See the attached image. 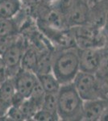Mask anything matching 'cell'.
I'll list each match as a JSON object with an SVG mask.
<instances>
[{
	"label": "cell",
	"instance_id": "cell-1",
	"mask_svg": "<svg viewBox=\"0 0 108 121\" xmlns=\"http://www.w3.org/2000/svg\"><path fill=\"white\" fill-rule=\"evenodd\" d=\"M80 70L79 53L72 48L53 53L52 72L61 85L71 83Z\"/></svg>",
	"mask_w": 108,
	"mask_h": 121
},
{
	"label": "cell",
	"instance_id": "cell-2",
	"mask_svg": "<svg viewBox=\"0 0 108 121\" xmlns=\"http://www.w3.org/2000/svg\"><path fill=\"white\" fill-rule=\"evenodd\" d=\"M83 99L73 83L61 85L58 91L57 112L60 120H77L83 117Z\"/></svg>",
	"mask_w": 108,
	"mask_h": 121
},
{
	"label": "cell",
	"instance_id": "cell-3",
	"mask_svg": "<svg viewBox=\"0 0 108 121\" xmlns=\"http://www.w3.org/2000/svg\"><path fill=\"white\" fill-rule=\"evenodd\" d=\"M73 83L83 100L90 101L99 99L100 86L92 73L78 72Z\"/></svg>",
	"mask_w": 108,
	"mask_h": 121
},
{
	"label": "cell",
	"instance_id": "cell-4",
	"mask_svg": "<svg viewBox=\"0 0 108 121\" xmlns=\"http://www.w3.org/2000/svg\"><path fill=\"white\" fill-rule=\"evenodd\" d=\"M26 45V40L20 36L19 40L1 55L7 66L9 78H13L21 69V62Z\"/></svg>",
	"mask_w": 108,
	"mask_h": 121
},
{
	"label": "cell",
	"instance_id": "cell-5",
	"mask_svg": "<svg viewBox=\"0 0 108 121\" xmlns=\"http://www.w3.org/2000/svg\"><path fill=\"white\" fill-rule=\"evenodd\" d=\"M74 42L83 49L93 48L102 45L101 35L91 28L76 27L73 30Z\"/></svg>",
	"mask_w": 108,
	"mask_h": 121
},
{
	"label": "cell",
	"instance_id": "cell-6",
	"mask_svg": "<svg viewBox=\"0 0 108 121\" xmlns=\"http://www.w3.org/2000/svg\"><path fill=\"white\" fill-rule=\"evenodd\" d=\"M16 92L24 98H29L35 85L38 81L37 75L30 70L20 69L12 78Z\"/></svg>",
	"mask_w": 108,
	"mask_h": 121
},
{
	"label": "cell",
	"instance_id": "cell-7",
	"mask_svg": "<svg viewBox=\"0 0 108 121\" xmlns=\"http://www.w3.org/2000/svg\"><path fill=\"white\" fill-rule=\"evenodd\" d=\"M79 57L81 71L93 73L101 66L102 55L95 49H83L82 53H79Z\"/></svg>",
	"mask_w": 108,
	"mask_h": 121
},
{
	"label": "cell",
	"instance_id": "cell-8",
	"mask_svg": "<svg viewBox=\"0 0 108 121\" xmlns=\"http://www.w3.org/2000/svg\"><path fill=\"white\" fill-rule=\"evenodd\" d=\"M107 107V102L100 99L86 101L83 106V117L86 120H96L101 118Z\"/></svg>",
	"mask_w": 108,
	"mask_h": 121
},
{
	"label": "cell",
	"instance_id": "cell-9",
	"mask_svg": "<svg viewBox=\"0 0 108 121\" xmlns=\"http://www.w3.org/2000/svg\"><path fill=\"white\" fill-rule=\"evenodd\" d=\"M39 52V50L35 46L31 44H27L21 62V69L30 70L35 73L38 62Z\"/></svg>",
	"mask_w": 108,
	"mask_h": 121
},
{
	"label": "cell",
	"instance_id": "cell-10",
	"mask_svg": "<svg viewBox=\"0 0 108 121\" xmlns=\"http://www.w3.org/2000/svg\"><path fill=\"white\" fill-rule=\"evenodd\" d=\"M22 7V0H0V18H15Z\"/></svg>",
	"mask_w": 108,
	"mask_h": 121
},
{
	"label": "cell",
	"instance_id": "cell-11",
	"mask_svg": "<svg viewBox=\"0 0 108 121\" xmlns=\"http://www.w3.org/2000/svg\"><path fill=\"white\" fill-rule=\"evenodd\" d=\"M15 94L16 89L12 78H9L0 84V102L11 107Z\"/></svg>",
	"mask_w": 108,
	"mask_h": 121
},
{
	"label": "cell",
	"instance_id": "cell-12",
	"mask_svg": "<svg viewBox=\"0 0 108 121\" xmlns=\"http://www.w3.org/2000/svg\"><path fill=\"white\" fill-rule=\"evenodd\" d=\"M37 78L46 93L58 92L61 86V84L52 72L37 74Z\"/></svg>",
	"mask_w": 108,
	"mask_h": 121
},
{
	"label": "cell",
	"instance_id": "cell-13",
	"mask_svg": "<svg viewBox=\"0 0 108 121\" xmlns=\"http://www.w3.org/2000/svg\"><path fill=\"white\" fill-rule=\"evenodd\" d=\"M19 25L15 18H0V36L19 34Z\"/></svg>",
	"mask_w": 108,
	"mask_h": 121
},
{
	"label": "cell",
	"instance_id": "cell-14",
	"mask_svg": "<svg viewBox=\"0 0 108 121\" xmlns=\"http://www.w3.org/2000/svg\"><path fill=\"white\" fill-rule=\"evenodd\" d=\"M57 107H58V92L45 93L41 108L44 109V110L48 111V112L52 113V114L58 116Z\"/></svg>",
	"mask_w": 108,
	"mask_h": 121
},
{
	"label": "cell",
	"instance_id": "cell-15",
	"mask_svg": "<svg viewBox=\"0 0 108 121\" xmlns=\"http://www.w3.org/2000/svg\"><path fill=\"white\" fill-rule=\"evenodd\" d=\"M18 107H19L26 120H33V118H34L36 113L40 109L36 103L28 98L25 99L22 103V104Z\"/></svg>",
	"mask_w": 108,
	"mask_h": 121
},
{
	"label": "cell",
	"instance_id": "cell-16",
	"mask_svg": "<svg viewBox=\"0 0 108 121\" xmlns=\"http://www.w3.org/2000/svg\"><path fill=\"white\" fill-rule=\"evenodd\" d=\"M45 93L46 92L44 91V88H43V86H41V84L38 80L28 99H30L31 100L33 101L38 106L39 108L40 109L41 107H42V103L43 100H44Z\"/></svg>",
	"mask_w": 108,
	"mask_h": 121
},
{
	"label": "cell",
	"instance_id": "cell-17",
	"mask_svg": "<svg viewBox=\"0 0 108 121\" xmlns=\"http://www.w3.org/2000/svg\"><path fill=\"white\" fill-rule=\"evenodd\" d=\"M20 37V35L15 36H0V56L10 46H11L14 43H15Z\"/></svg>",
	"mask_w": 108,
	"mask_h": 121
},
{
	"label": "cell",
	"instance_id": "cell-18",
	"mask_svg": "<svg viewBox=\"0 0 108 121\" xmlns=\"http://www.w3.org/2000/svg\"><path fill=\"white\" fill-rule=\"evenodd\" d=\"M5 120H13V121H23L26 120L22 112L20 111L19 107L15 106L10 107L5 116Z\"/></svg>",
	"mask_w": 108,
	"mask_h": 121
},
{
	"label": "cell",
	"instance_id": "cell-19",
	"mask_svg": "<svg viewBox=\"0 0 108 121\" xmlns=\"http://www.w3.org/2000/svg\"><path fill=\"white\" fill-rule=\"evenodd\" d=\"M59 116L56 115H54L52 113L44 109L40 108L38 110V112L36 113L33 120H38V121H52V120H58Z\"/></svg>",
	"mask_w": 108,
	"mask_h": 121
},
{
	"label": "cell",
	"instance_id": "cell-20",
	"mask_svg": "<svg viewBox=\"0 0 108 121\" xmlns=\"http://www.w3.org/2000/svg\"><path fill=\"white\" fill-rule=\"evenodd\" d=\"M9 78L8 72H7V66L5 65V62L3 60V57L0 56V84Z\"/></svg>",
	"mask_w": 108,
	"mask_h": 121
},
{
	"label": "cell",
	"instance_id": "cell-21",
	"mask_svg": "<svg viewBox=\"0 0 108 121\" xmlns=\"http://www.w3.org/2000/svg\"><path fill=\"white\" fill-rule=\"evenodd\" d=\"M9 108L10 107L7 106V105L2 102H0V120H5V116L7 115V112Z\"/></svg>",
	"mask_w": 108,
	"mask_h": 121
},
{
	"label": "cell",
	"instance_id": "cell-22",
	"mask_svg": "<svg viewBox=\"0 0 108 121\" xmlns=\"http://www.w3.org/2000/svg\"><path fill=\"white\" fill-rule=\"evenodd\" d=\"M36 0H22V3H25L27 4H32V3H35Z\"/></svg>",
	"mask_w": 108,
	"mask_h": 121
},
{
	"label": "cell",
	"instance_id": "cell-23",
	"mask_svg": "<svg viewBox=\"0 0 108 121\" xmlns=\"http://www.w3.org/2000/svg\"><path fill=\"white\" fill-rule=\"evenodd\" d=\"M106 26H107V28L108 30V14L107 15V18H106Z\"/></svg>",
	"mask_w": 108,
	"mask_h": 121
},
{
	"label": "cell",
	"instance_id": "cell-24",
	"mask_svg": "<svg viewBox=\"0 0 108 121\" xmlns=\"http://www.w3.org/2000/svg\"><path fill=\"white\" fill-rule=\"evenodd\" d=\"M41 1L44 2V3H50V2H52V1H56V0H41Z\"/></svg>",
	"mask_w": 108,
	"mask_h": 121
}]
</instances>
